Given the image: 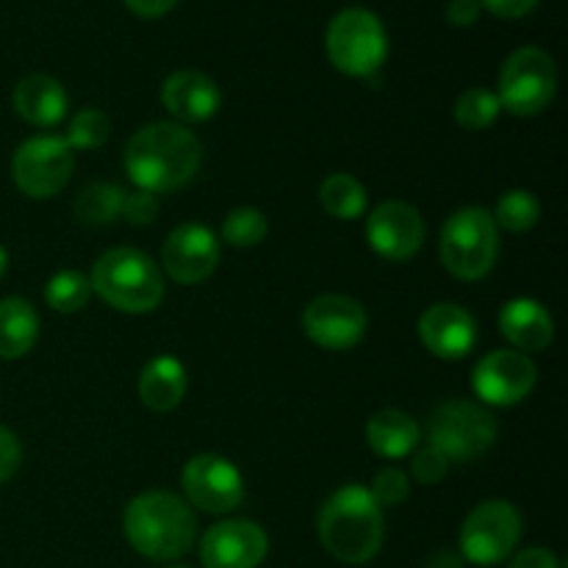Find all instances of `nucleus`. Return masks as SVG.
<instances>
[{"label": "nucleus", "instance_id": "obj_1", "mask_svg": "<svg viewBox=\"0 0 568 568\" xmlns=\"http://www.w3.org/2000/svg\"><path fill=\"white\" fill-rule=\"evenodd\" d=\"M128 178L150 194L175 192L197 175L203 144L178 122H153L128 139L122 155Z\"/></svg>", "mask_w": 568, "mask_h": 568}, {"label": "nucleus", "instance_id": "obj_2", "mask_svg": "<svg viewBox=\"0 0 568 568\" xmlns=\"http://www.w3.org/2000/svg\"><path fill=\"white\" fill-rule=\"evenodd\" d=\"M316 532H320L322 547L342 564H369L381 552L383 538H386L383 508H377L369 488L349 483L331 494L322 505L316 516Z\"/></svg>", "mask_w": 568, "mask_h": 568}, {"label": "nucleus", "instance_id": "obj_3", "mask_svg": "<svg viewBox=\"0 0 568 568\" xmlns=\"http://www.w3.org/2000/svg\"><path fill=\"white\" fill-rule=\"evenodd\" d=\"M128 544L159 564L181 560L197 538V519L189 503L172 491H144L131 499L122 516Z\"/></svg>", "mask_w": 568, "mask_h": 568}, {"label": "nucleus", "instance_id": "obj_4", "mask_svg": "<svg viewBox=\"0 0 568 568\" xmlns=\"http://www.w3.org/2000/svg\"><path fill=\"white\" fill-rule=\"evenodd\" d=\"M92 292L122 314H150L164 300V275L150 255L133 247H114L92 266Z\"/></svg>", "mask_w": 568, "mask_h": 568}, {"label": "nucleus", "instance_id": "obj_5", "mask_svg": "<svg viewBox=\"0 0 568 568\" xmlns=\"http://www.w3.org/2000/svg\"><path fill=\"white\" fill-rule=\"evenodd\" d=\"M499 255V227L486 209H460L444 222L442 264L460 281H480Z\"/></svg>", "mask_w": 568, "mask_h": 568}, {"label": "nucleus", "instance_id": "obj_6", "mask_svg": "<svg viewBox=\"0 0 568 568\" xmlns=\"http://www.w3.org/2000/svg\"><path fill=\"white\" fill-rule=\"evenodd\" d=\"M325 50L338 72L369 78L381 70L388 55L386 28L369 9H344L327 26Z\"/></svg>", "mask_w": 568, "mask_h": 568}, {"label": "nucleus", "instance_id": "obj_7", "mask_svg": "<svg viewBox=\"0 0 568 568\" xmlns=\"http://www.w3.org/2000/svg\"><path fill=\"white\" fill-rule=\"evenodd\" d=\"M427 444L447 460H475L497 442V419L471 399H444L427 416Z\"/></svg>", "mask_w": 568, "mask_h": 568}, {"label": "nucleus", "instance_id": "obj_8", "mask_svg": "<svg viewBox=\"0 0 568 568\" xmlns=\"http://www.w3.org/2000/svg\"><path fill=\"white\" fill-rule=\"evenodd\" d=\"M558 92V67L541 48L514 50L499 70V105L516 116H536Z\"/></svg>", "mask_w": 568, "mask_h": 568}, {"label": "nucleus", "instance_id": "obj_9", "mask_svg": "<svg viewBox=\"0 0 568 568\" xmlns=\"http://www.w3.org/2000/svg\"><path fill=\"white\" fill-rule=\"evenodd\" d=\"M75 170V150L64 136H33L17 148L11 178L17 189L33 200H48L70 183Z\"/></svg>", "mask_w": 568, "mask_h": 568}, {"label": "nucleus", "instance_id": "obj_10", "mask_svg": "<svg viewBox=\"0 0 568 568\" xmlns=\"http://www.w3.org/2000/svg\"><path fill=\"white\" fill-rule=\"evenodd\" d=\"M521 538V516L505 499H488L466 516L460 527V552L475 566H497Z\"/></svg>", "mask_w": 568, "mask_h": 568}, {"label": "nucleus", "instance_id": "obj_11", "mask_svg": "<svg viewBox=\"0 0 568 568\" xmlns=\"http://www.w3.org/2000/svg\"><path fill=\"white\" fill-rule=\"evenodd\" d=\"M181 483L189 503L205 514H231L244 499L242 471L231 460L214 453L194 455L183 466Z\"/></svg>", "mask_w": 568, "mask_h": 568}, {"label": "nucleus", "instance_id": "obj_12", "mask_svg": "<svg viewBox=\"0 0 568 568\" xmlns=\"http://www.w3.org/2000/svg\"><path fill=\"white\" fill-rule=\"evenodd\" d=\"M364 305L347 294H322L303 311V331L314 344L325 349H349L366 336Z\"/></svg>", "mask_w": 568, "mask_h": 568}, {"label": "nucleus", "instance_id": "obj_13", "mask_svg": "<svg viewBox=\"0 0 568 568\" xmlns=\"http://www.w3.org/2000/svg\"><path fill=\"white\" fill-rule=\"evenodd\" d=\"M536 364L519 349H494L471 375V388L480 397V403L508 408V405L521 403L536 386Z\"/></svg>", "mask_w": 568, "mask_h": 568}, {"label": "nucleus", "instance_id": "obj_14", "mask_svg": "<svg viewBox=\"0 0 568 568\" xmlns=\"http://www.w3.org/2000/svg\"><path fill=\"white\" fill-rule=\"evenodd\" d=\"M216 264H220V242L200 222L178 225L161 247V266L172 281L183 286L209 281Z\"/></svg>", "mask_w": 568, "mask_h": 568}, {"label": "nucleus", "instance_id": "obj_15", "mask_svg": "<svg viewBox=\"0 0 568 568\" xmlns=\"http://www.w3.org/2000/svg\"><path fill=\"white\" fill-rule=\"evenodd\" d=\"M270 552L264 527L247 519H227L205 530L200 560L205 568H258Z\"/></svg>", "mask_w": 568, "mask_h": 568}, {"label": "nucleus", "instance_id": "obj_16", "mask_svg": "<svg viewBox=\"0 0 568 568\" xmlns=\"http://www.w3.org/2000/svg\"><path fill=\"white\" fill-rule=\"evenodd\" d=\"M366 239L383 258L408 261L425 244V220L410 203L386 200L366 220Z\"/></svg>", "mask_w": 568, "mask_h": 568}, {"label": "nucleus", "instance_id": "obj_17", "mask_svg": "<svg viewBox=\"0 0 568 568\" xmlns=\"http://www.w3.org/2000/svg\"><path fill=\"white\" fill-rule=\"evenodd\" d=\"M422 344L436 358L458 361L475 349L477 322L466 308L455 303H436L419 320Z\"/></svg>", "mask_w": 568, "mask_h": 568}, {"label": "nucleus", "instance_id": "obj_18", "mask_svg": "<svg viewBox=\"0 0 568 568\" xmlns=\"http://www.w3.org/2000/svg\"><path fill=\"white\" fill-rule=\"evenodd\" d=\"M220 87L205 72L181 70L172 72L161 87V103L175 120L205 122L220 111Z\"/></svg>", "mask_w": 568, "mask_h": 568}, {"label": "nucleus", "instance_id": "obj_19", "mask_svg": "<svg viewBox=\"0 0 568 568\" xmlns=\"http://www.w3.org/2000/svg\"><path fill=\"white\" fill-rule=\"evenodd\" d=\"M499 331L519 353H541L552 344L555 322L538 300L516 297L499 311Z\"/></svg>", "mask_w": 568, "mask_h": 568}, {"label": "nucleus", "instance_id": "obj_20", "mask_svg": "<svg viewBox=\"0 0 568 568\" xmlns=\"http://www.w3.org/2000/svg\"><path fill=\"white\" fill-rule=\"evenodd\" d=\"M14 111L26 122L39 128L59 125L67 114V92L55 78L50 75H28L22 78L11 94Z\"/></svg>", "mask_w": 568, "mask_h": 568}, {"label": "nucleus", "instance_id": "obj_21", "mask_svg": "<svg viewBox=\"0 0 568 568\" xmlns=\"http://www.w3.org/2000/svg\"><path fill=\"white\" fill-rule=\"evenodd\" d=\"M186 369L178 358L172 355H159V358L150 361L142 369L139 377V397L148 405L150 410H172L181 405L183 394H186Z\"/></svg>", "mask_w": 568, "mask_h": 568}, {"label": "nucleus", "instance_id": "obj_22", "mask_svg": "<svg viewBox=\"0 0 568 568\" xmlns=\"http://www.w3.org/2000/svg\"><path fill=\"white\" fill-rule=\"evenodd\" d=\"M419 425L414 422V416L405 414V410L388 408L381 410L369 419L366 425V442L375 449L381 458L399 460L408 458L416 447H419Z\"/></svg>", "mask_w": 568, "mask_h": 568}, {"label": "nucleus", "instance_id": "obj_23", "mask_svg": "<svg viewBox=\"0 0 568 568\" xmlns=\"http://www.w3.org/2000/svg\"><path fill=\"white\" fill-rule=\"evenodd\" d=\"M39 338V316L28 300H0V358L14 361L31 353Z\"/></svg>", "mask_w": 568, "mask_h": 568}, {"label": "nucleus", "instance_id": "obj_24", "mask_svg": "<svg viewBox=\"0 0 568 568\" xmlns=\"http://www.w3.org/2000/svg\"><path fill=\"white\" fill-rule=\"evenodd\" d=\"M320 203L336 220H358V216H364L369 200H366V189L358 178L336 172V175L322 181Z\"/></svg>", "mask_w": 568, "mask_h": 568}, {"label": "nucleus", "instance_id": "obj_25", "mask_svg": "<svg viewBox=\"0 0 568 568\" xmlns=\"http://www.w3.org/2000/svg\"><path fill=\"white\" fill-rule=\"evenodd\" d=\"M122 200L125 192L116 183H89L75 197V216L83 225H111L120 216Z\"/></svg>", "mask_w": 568, "mask_h": 568}, {"label": "nucleus", "instance_id": "obj_26", "mask_svg": "<svg viewBox=\"0 0 568 568\" xmlns=\"http://www.w3.org/2000/svg\"><path fill=\"white\" fill-rule=\"evenodd\" d=\"M499 111H503V105H499L497 92L471 87L455 100L453 116L460 128H466V131H486V128H491L494 122H497Z\"/></svg>", "mask_w": 568, "mask_h": 568}, {"label": "nucleus", "instance_id": "obj_27", "mask_svg": "<svg viewBox=\"0 0 568 568\" xmlns=\"http://www.w3.org/2000/svg\"><path fill=\"white\" fill-rule=\"evenodd\" d=\"M494 222L497 227H505L510 233H525L541 220V203L532 192H525V189H514V192L503 194L494 209Z\"/></svg>", "mask_w": 568, "mask_h": 568}, {"label": "nucleus", "instance_id": "obj_28", "mask_svg": "<svg viewBox=\"0 0 568 568\" xmlns=\"http://www.w3.org/2000/svg\"><path fill=\"white\" fill-rule=\"evenodd\" d=\"M89 294H92V283L83 272L64 270L55 272L53 277L44 286V300L53 311H61V314H75L83 305L89 303Z\"/></svg>", "mask_w": 568, "mask_h": 568}, {"label": "nucleus", "instance_id": "obj_29", "mask_svg": "<svg viewBox=\"0 0 568 568\" xmlns=\"http://www.w3.org/2000/svg\"><path fill=\"white\" fill-rule=\"evenodd\" d=\"M266 216L258 209H233L222 220V242L231 247H255L266 239Z\"/></svg>", "mask_w": 568, "mask_h": 568}, {"label": "nucleus", "instance_id": "obj_30", "mask_svg": "<svg viewBox=\"0 0 568 568\" xmlns=\"http://www.w3.org/2000/svg\"><path fill=\"white\" fill-rule=\"evenodd\" d=\"M111 131L109 116L100 109H81L70 122V131H67V144L72 150H94L100 144H105Z\"/></svg>", "mask_w": 568, "mask_h": 568}, {"label": "nucleus", "instance_id": "obj_31", "mask_svg": "<svg viewBox=\"0 0 568 568\" xmlns=\"http://www.w3.org/2000/svg\"><path fill=\"white\" fill-rule=\"evenodd\" d=\"M372 499L377 503V508H394V505L405 503L410 494V480L403 469L397 466H386L375 475L369 486Z\"/></svg>", "mask_w": 568, "mask_h": 568}, {"label": "nucleus", "instance_id": "obj_32", "mask_svg": "<svg viewBox=\"0 0 568 568\" xmlns=\"http://www.w3.org/2000/svg\"><path fill=\"white\" fill-rule=\"evenodd\" d=\"M159 211H161L159 194H150L144 192V189H136V192L131 194L125 192L120 216L128 222V225L144 227V225H153V222L159 220Z\"/></svg>", "mask_w": 568, "mask_h": 568}, {"label": "nucleus", "instance_id": "obj_33", "mask_svg": "<svg viewBox=\"0 0 568 568\" xmlns=\"http://www.w3.org/2000/svg\"><path fill=\"white\" fill-rule=\"evenodd\" d=\"M447 469H449L447 455H442L436 447H430V444L416 449L414 460H410V471H414V477L422 483V486H436V483H442L444 475H447Z\"/></svg>", "mask_w": 568, "mask_h": 568}, {"label": "nucleus", "instance_id": "obj_34", "mask_svg": "<svg viewBox=\"0 0 568 568\" xmlns=\"http://www.w3.org/2000/svg\"><path fill=\"white\" fill-rule=\"evenodd\" d=\"M20 460H22L20 438H17L9 427L0 425V483H6L11 475H14Z\"/></svg>", "mask_w": 568, "mask_h": 568}, {"label": "nucleus", "instance_id": "obj_35", "mask_svg": "<svg viewBox=\"0 0 568 568\" xmlns=\"http://www.w3.org/2000/svg\"><path fill=\"white\" fill-rule=\"evenodd\" d=\"M480 6L491 11L494 17H503V20H519L536 9L538 0H480Z\"/></svg>", "mask_w": 568, "mask_h": 568}, {"label": "nucleus", "instance_id": "obj_36", "mask_svg": "<svg viewBox=\"0 0 568 568\" xmlns=\"http://www.w3.org/2000/svg\"><path fill=\"white\" fill-rule=\"evenodd\" d=\"M483 6L480 0H449L447 3V22L455 28H469L475 26L480 17Z\"/></svg>", "mask_w": 568, "mask_h": 568}, {"label": "nucleus", "instance_id": "obj_37", "mask_svg": "<svg viewBox=\"0 0 568 568\" xmlns=\"http://www.w3.org/2000/svg\"><path fill=\"white\" fill-rule=\"evenodd\" d=\"M508 568H560V560L555 558L549 549L532 547V549H525V552L516 555L514 564H510Z\"/></svg>", "mask_w": 568, "mask_h": 568}, {"label": "nucleus", "instance_id": "obj_38", "mask_svg": "<svg viewBox=\"0 0 568 568\" xmlns=\"http://www.w3.org/2000/svg\"><path fill=\"white\" fill-rule=\"evenodd\" d=\"M128 9L136 17H144V20H155V17L170 14L178 6V0H125Z\"/></svg>", "mask_w": 568, "mask_h": 568}, {"label": "nucleus", "instance_id": "obj_39", "mask_svg": "<svg viewBox=\"0 0 568 568\" xmlns=\"http://www.w3.org/2000/svg\"><path fill=\"white\" fill-rule=\"evenodd\" d=\"M6 270H9V253H6V247L0 244V277L6 275Z\"/></svg>", "mask_w": 568, "mask_h": 568}]
</instances>
